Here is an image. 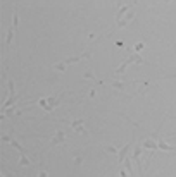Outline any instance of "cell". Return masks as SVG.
<instances>
[{
    "instance_id": "4",
    "label": "cell",
    "mask_w": 176,
    "mask_h": 177,
    "mask_svg": "<svg viewBox=\"0 0 176 177\" xmlns=\"http://www.w3.org/2000/svg\"><path fill=\"white\" fill-rule=\"evenodd\" d=\"M62 141H64V131H57L55 138H54V139H50V146H55V144L62 143Z\"/></svg>"
},
{
    "instance_id": "2",
    "label": "cell",
    "mask_w": 176,
    "mask_h": 177,
    "mask_svg": "<svg viewBox=\"0 0 176 177\" xmlns=\"http://www.w3.org/2000/svg\"><path fill=\"white\" fill-rule=\"evenodd\" d=\"M9 91H11V96H9V100L4 103V107H2L4 110H5L7 107H11V105L14 103L16 100H17V96H16V91H14V81H12V79H9Z\"/></svg>"
},
{
    "instance_id": "9",
    "label": "cell",
    "mask_w": 176,
    "mask_h": 177,
    "mask_svg": "<svg viewBox=\"0 0 176 177\" xmlns=\"http://www.w3.org/2000/svg\"><path fill=\"white\" fill-rule=\"evenodd\" d=\"M126 162V169H128V172H133V167H131V162H130V158H126L124 160Z\"/></svg>"
},
{
    "instance_id": "7",
    "label": "cell",
    "mask_w": 176,
    "mask_h": 177,
    "mask_svg": "<svg viewBox=\"0 0 176 177\" xmlns=\"http://www.w3.org/2000/svg\"><path fill=\"white\" fill-rule=\"evenodd\" d=\"M19 163H21V165H30V160L26 158V155H21V160H19Z\"/></svg>"
},
{
    "instance_id": "11",
    "label": "cell",
    "mask_w": 176,
    "mask_h": 177,
    "mask_svg": "<svg viewBox=\"0 0 176 177\" xmlns=\"http://www.w3.org/2000/svg\"><path fill=\"white\" fill-rule=\"evenodd\" d=\"M40 177H47V172H40Z\"/></svg>"
},
{
    "instance_id": "1",
    "label": "cell",
    "mask_w": 176,
    "mask_h": 177,
    "mask_svg": "<svg viewBox=\"0 0 176 177\" xmlns=\"http://www.w3.org/2000/svg\"><path fill=\"white\" fill-rule=\"evenodd\" d=\"M133 62H143L142 60V57L140 55H136V53H133V55H130L126 60H124L123 64H121L119 67L116 69V74H124V70H126V67L130 66V64H133Z\"/></svg>"
},
{
    "instance_id": "8",
    "label": "cell",
    "mask_w": 176,
    "mask_h": 177,
    "mask_svg": "<svg viewBox=\"0 0 176 177\" xmlns=\"http://www.w3.org/2000/svg\"><path fill=\"white\" fill-rule=\"evenodd\" d=\"M130 7H131V5H124V7H123V9H121V11H119V12H117V16H116V17H117V19H119V17H121V16H123V14H124V12H126V11H128V9H130Z\"/></svg>"
},
{
    "instance_id": "6",
    "label": "cell",
    "mask_w": 176,
    "mask_h": 177,
    "mask_svg": "<svg viewBox=\"0 0 176 177\" xmlns=\"http://www.w3.org/2000/svg\"><path fill=\"white\" fill-rule=\"evenodd\" d=\"M143 146H145V148H152V150H154V148H159V144L152 143V141H145V143H143Z\"/></svg>"
},
{
    "instance_id": "5",
    "label": "cell",
    "mask_w": 176,
    "mask_h": 177,
    "mask_svg": "<svg viewBox=\"0 0 176 177\" xmlns=\"http://www.w3.org/2000/svg\"><path fill=\"white\" fill-rule=\"evenodd\" d=\"M12 36H14V28H11L9 30V33H7V40H5V47H11V43H12Z\"/></svg>"
},
{
    "instance_id": "10",
    "label": "cell",
    "mask_w": 176,
    "mask_h": 177,
    "mask_svg": "<svg viewBox=\"0 0 176 177\" xmlns=\"http://www.w3.org/2000/svg\"><path fill=\"white\" fill-rule=\"evenodd\" d=\"M142 47H143V45H142V43H138V45H136V47H135V50H136V52H138V50H142Z\"/></svg>"
},
{
    "instance_id": "3",
    "label": "cell",
    "mask_w": 176,
    "mask_h": 177,
    "mask_svg": "<svg viewBox=\"0 0 176 177\" xmlns=\"http://www.w3.org/2000/svg\"><path fill=\"white\" fill-rule=\"evenodd\" d=\"M130 148H131V143H128V144H124V146L117 151V160H119V163L126 160V153L130 151Z\"/></svg>"
}]
</instances>
